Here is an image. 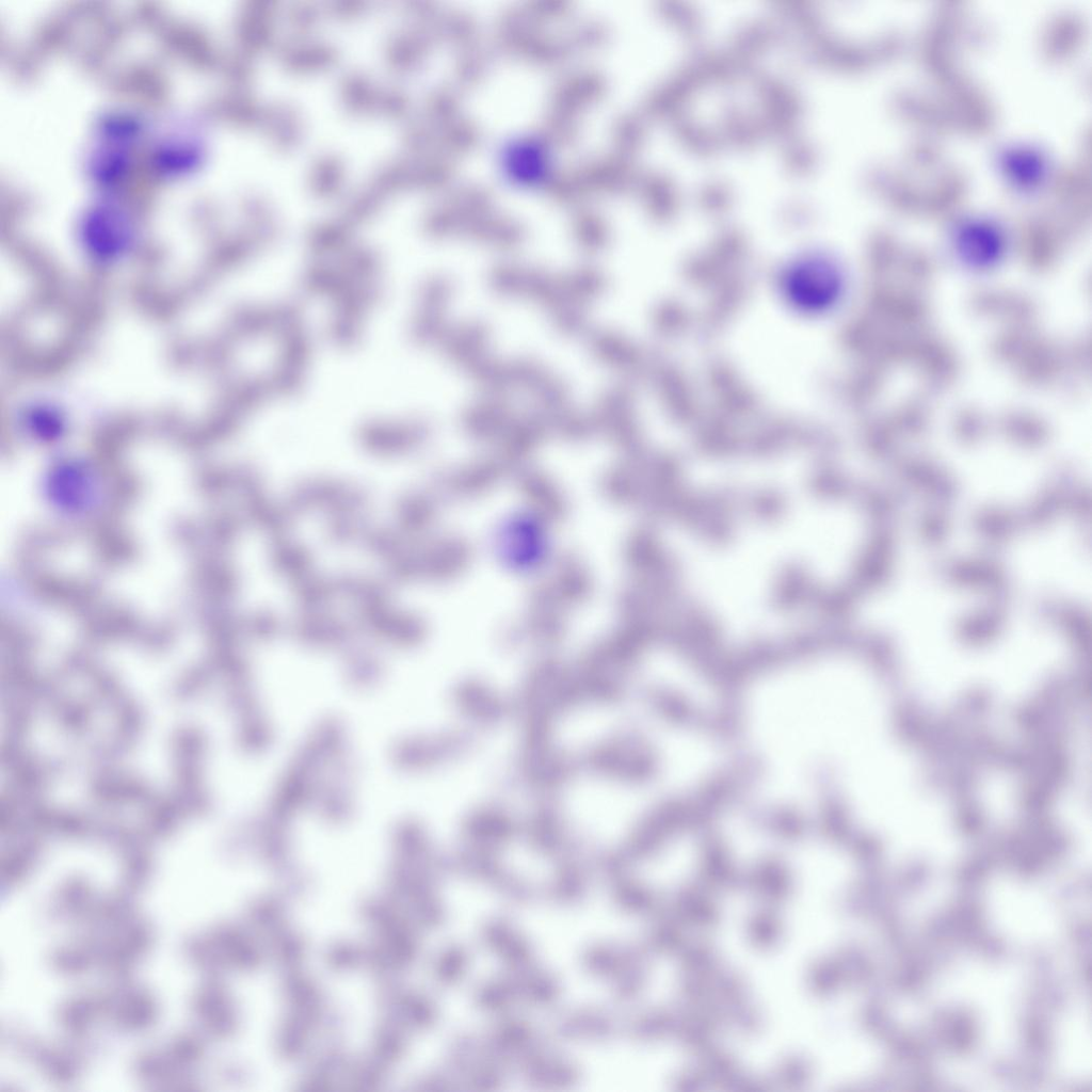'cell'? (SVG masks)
I'll return each instance as SVG.
<instances>
[{
	"label": "cell",
	"mask_w": 1092,
	"mask_h": 1092,
	"mask_svg": "<svg viewBox=\"0 0 1092 1092\" xmlns=\"http://www.w3.org/2000/svg\"><path fill=\"white\" fill-rule=\"evenodd\" d=\"M17 430L29 440L38 445H53L64 439L70 428L66 408L47 398L32 399L16 411Z\"/></svg>",
	"instance_id": "obj_4"
},
{
	"label": "cell",
	"mask_w": 1092,
	"mask_h": 1092,
	"mask_svg": "<svg viewBox=\"0 0 1092 1092\" xmlns=\"http://www.w3.org/2000/svg\"><path fill=\"white\" fill-rule=\"evenodd\" d=\"M809 267H803L802 271L793 276V285L799 286L800 295L812 302L810 304L824 302L826 296L830 299L836 292L837 276L831 271V268L825 270L820 264H810Z\"/></svg>",
	"instance_id": "obj_8"
},
{
	"label": "cell",
	"mask_w": 1092,
	"mask_h": 1092,
	"mask_svg": "<svg viewBox=\"0 0 1092 1092\" xmlns=\"http://www.w3.org/2000/svg\"><path fill=\"white\" fill-rule=\"evenodd\" d=\"M362 439L370 449L394 452L407 449L419 441L425 429L420 422L399 424L370 422L362 429Z\"/></svg>",
	"instance_id": "obj_7"
},
{
	"label": "cell",
	"mask_w": 1092,
	"mask_h": 1092,
	"mask_svg": "<svg viewBox=\"0 0 1092 1092\" xmlns=\"http://www.w3.org/2000/svg\"><path fill=\"white\" fill-rule=\"evenodd\" d=\"M494 288L504 295L529 299L544 305L559 328L573 332L584 320L587 304L603 288V277L582 270L558 278L540 269L502 266L491 276Z\"/></svg>",
	"instance_id": "obj_1"
},
{
	"label": "cell",
	"mask_w": 1092,
	"mask_h": 1092,
	"mask_svg": "<svg viewBox=\"0 0 1092 1092\" xmlns=\"http://www.w3.org/2000/svg\"><path fill=\"white\" fill-rule=\"evenodd\" d=\"M41 495L50 510L69 521L99 514L109 497L107 476L92 459L67 454L52 460L41 478Z\"/></svg>",
	"instance_id": "obj_2"
},
{
	"label": "cell",
	"mask_w": 1092,
	"mask_h": 1092,
	"mask_svg": "<svg viewBox=\"0 0 1092 1092\" xmlns=\"http://www.w3.org/2000/svg\"><path fill=\"white\" fill-rule=\"evenodd\" d=\"M450 291L449 282L443 277H434L424 285L413 328L417 342L427 344L441 338Z\"/></svg>",
	"instance_id": "obj_5"
},
{
	"label": "cell",
	"mask_w": 1092,
	"mask_h": 1092,
	"mask_svg": "<svg viewBox=\"0 0 1092 1092\" xmlns=\"http://www.w3.org/2000/svg\"><path fill=\"white\" fill-rule=\"evenodd\" d=\"M957 250L961 259L970 267L986 268L999 259L1002 240L991 225L970 224L960 229Z\"/></svg>",
	"instance_id": "obj_6"
},
{
	"label": "cell",
	"mask_w": 1092,
	"mask_h": 1092,
	"mask_svg": "<svg viewBox=\"0 0 1092 1092\" xmlns=\"http://www.w3.org/2000/svg\"><path fill=\"white\" fill-rule=\"evenodd\" d=\"M79 245L90 267L110 272L132 258L138 235L127 215L106 208L93 211L82 221Z\"/></svg>",
	"instance_id": "obj_3"
}]
</instances>
